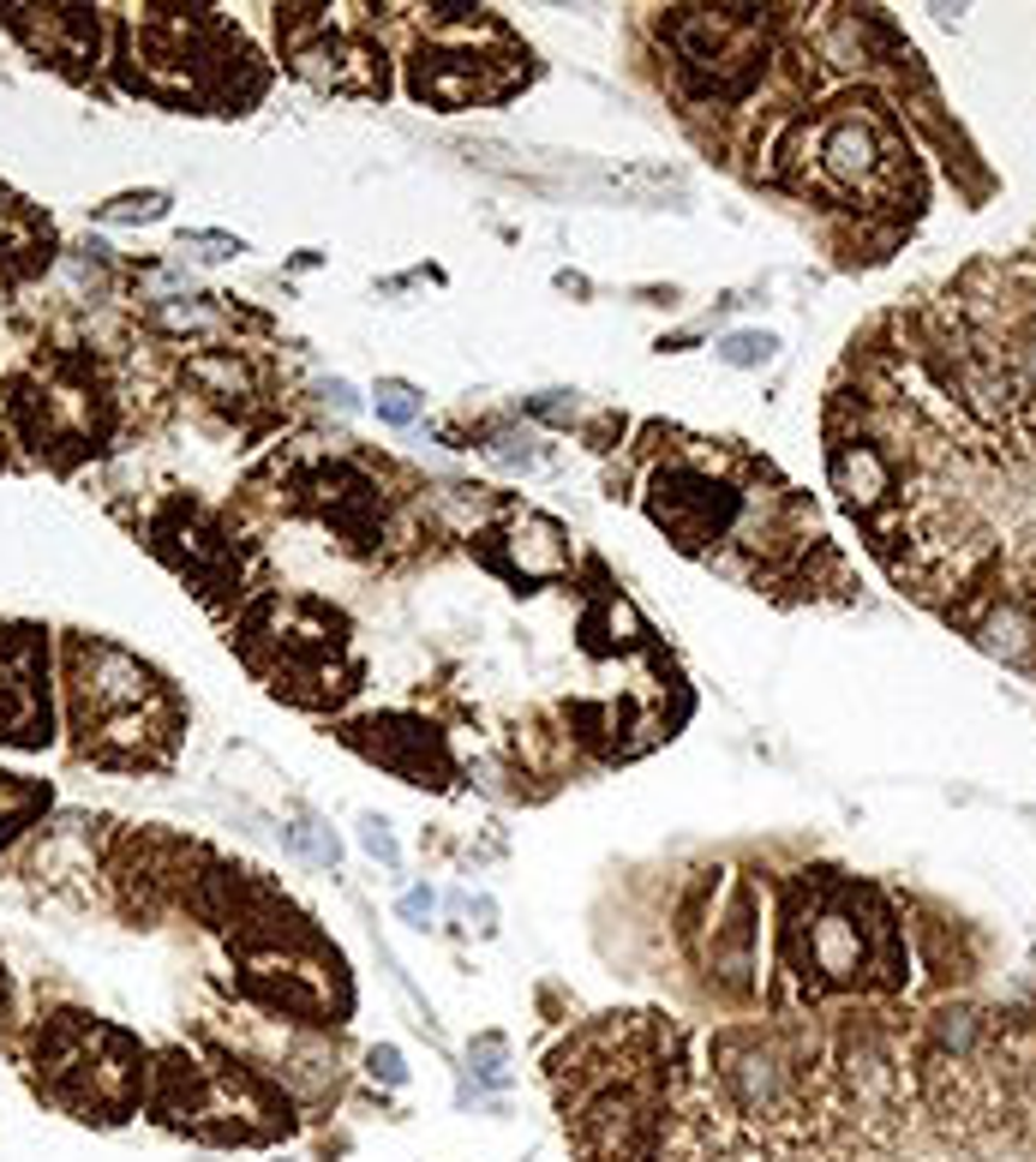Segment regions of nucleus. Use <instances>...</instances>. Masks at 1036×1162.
Returning a JSON list of instances; mask_svg holds the SVG:
<instances>
[{"mask_svg":"<svg viewBox=\"0 0 1036 1162\" xmlns=\"http://www.w3.org/2000/svg\"><path fill=\"white\" fill-rule=\"evenodd\" d=\"M49 803V791H31V785H18L13 773H0V839L13 827H24V815L42 809Z\"/></svg>","mask_w":1036,"mask_h":1162,"instance_id":"nucleus-7","label":"nucleus"},{"mask_svg":"<svg viewBox=\"0 0 1036 1162\" xmlns=\"http://www.w3.org/2000/svg\"><path fill=\"white\" fill-rule=\"evenodd\" d=\"M419 42L414 54V97L437 102L444 115L503 102L510 90L528 84V42H521L498 13L485 6H419Z\"/></svg>","mask_w":1036,"mask_h":1162,"instance_id":"nucleus-3","label":"nucleus"},{"mask_svg":"<svg viewBox=\"0 0 1036 1162\" xmlns=\"http://www.w3.org/2000/svg\"><path fill=\"white\" fill-rule=\"evenodd\" d=\"M378 414L384 420H396V426H408V420L419 414V401H414V390H408V383H378Z\"/></svg>","mask_w":1036,"mask_h":1162,"instance_id":"nucleus-9","label":"nucleus"},{"mask_svg":"<svg viewBox=\"0 0 1036 1162\" xmlns=\"http://www.w3.org/2000/svg\"><path fill=\"white\" fill-rule=\"evenodd\" d=\"M162 204H168L162 192H133V199H115L102 217L108 222H151V217H162Z\"/></svg>","mask_w":1036,"mask_h":1162,"instance_id":"nucleus-8","label":"nucleus"},{"mask_svg":"<svg viewBox=\"0 0 1036 1162\" xmlns=\"http://www.w3.org/2000/svg\"><path fill=\"white\" fill-rule=\"evenodd\" d=\"M353 749H366L372 762H384L390 773H401L408 785H450L455 780V762L444 737L432 725H419V719H366V725L348 731Z\"/></svg>","mask_w":1036,"mask_h":1162,"instance_id":"nucleus-5","label":"nucleus"},{"mask_svg":"<svg viewBox=\"0 0 1036 1162\" xmlns=\"http://www.w3.org/2000/svg\"><path fill=\"white\" fill-rule=\"evenodd\" d=\"M276 31L288 42V61L294 72H306L312 84H330V90H366V97H384V49L366 36V24L353 18V6H282L276 13Z\"/></svg>","mask_w":1036,"mask_h":1162,"instance_id":"nucleus-4","label":"nucleus"},{"mask_svg":"<svg viewBox=\"0 0 1036 1162\" xmlns=\"http://www.w3.org/2000/svg\"><path fill=\"white\" fill-rule=\"evenodd\" d=\"M366 851H372V857H384V864H396V845H390L384 821H366Z\"/></svg>","mask_w":1036,"mask_h":1162,"instance_id":"nucleus-10","label":"nucleus"},{"mask_svg":"<svg viewBox=\"0 0 1036 1162\" xmlns=\"http://www.w3.org/2000/svg\"><path fill=\"white\" fill-rule=\"evenodd\" d=\"M36 630H0V737L6 744H42L49 737V701L36 689Z\"/></svg>","mask_w":1036,"mask_h":1162,"instance_id":"nucleus-6","label":"nucleus"},{"mask_svg":"<svg viewBox=\"0 0 1036 1162\" xmlns=\"http://www.w3.org/2000/svg\"><path fill=\"white\" fill-rule=\"evenodd\" d=\"M671 438V456L659 449V462L641 480V510L653 515V528H666V540L702 564L725 569L743 581H785L815 558H839L827 546V533L815 528V510L797 498V485H785L767 462H755L749 449H737L731 438ZM802 581V576H797Z\"/></svg>","mask_w":1036,"mask_h":1162,"instance_id":"nucleus-1","label":"nucleus"},{"mask_svg":"<svg viewBox=\"0 0 1036 1162\" xmlns=\"http://www.w3.org/2000/svg\"><path fill=\"white\" fill-rule=\"evenodd\" d=\"M779 971L797 982L802 1001L899 989L904 941L886 893L857 875H833V869L802 875L779 917Z\"/></svg>","mask_w":1036,"mask_h":1162,"instance_id":"nucleus-2","label":"nucleus"}]
</instances>
